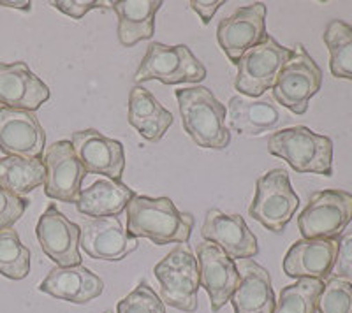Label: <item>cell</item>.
<instances>
[{"mask_svg":"<svg viewBox=\"0 0 352 313\" xmlns=\"http://www.w3.org/2000/svg\"><path fill=\"white\" fill-rule=\"evenodd\" d=\"M127 233L157 246L185 245L194 227L190 213L180 211L169 197L136 196L127 206Z\"/></svg>","mask_w":352,"mask_h":313,"instance_id":"obj_1","label":"cell"},{"mask_svg":"<svg viewBox=\"0 0 352 313\" xmlns=\"http://www.w3.org/2000/svg\"><path fill=\"white\" fill-rule=\"evenodd\" d=\"M180 106L185 132L201 148L224 150L231 143V132L226 127V106L206 86H192L175 92Z\"/></svg>","mask_w":352,"mask_h":313,"instance_id":"obj_2","label":"cell"},{"mask_svg":"<svg viewBox=\"0 0 352 313\" xmlns=\"http://www.w3.org/2000/svg\"><path fill=\"white\" fill-rule=\"evenodd\" d=\"M268 152L287 162L296 173L333 174V141L303 125L272 134Z\"/></svg>","mask_w":352,"mask_h":313,"instance_id":"obj_3","label":"cell"},{"mask_svg":"<svg viewBox=\"0 0 352 313\" xmlns=\"http://www.w3.org/2000/svg\"><path fill=\"white\" fill-rule=\"evenodd\" d=\"M160 283V299L185 313L197 310L199 266L187 245H178L153 269Z\"/></svg>","mask_w":352,"mask_h":313,"instance_id":"obj_4","label":"cell"},{"mask_svg":"<svg viewBox=\"0 0 352 313\" xmlns=\"http://www.w3.org/2000/svg\"><path fill=\"white\" fill-rule=\"evenodd\" d=\"M300 208L296 196L285 169H273L257 178L256 197L248 208L250 217L272 233H282Z\"/></svg>","mask_w":352,"mask_h":313,"instance_id":"obj_5","label":"cell"},{"mask_svg":"<svg viewBox=\"0 0 352 313\" xmlns=\"http://www.w3.org/2000/svg\"><path fill=\"white\" fill-rule=\"evenodd\" d=\"M206 78V67L185 45L168 46L152 43L144 53L134 81L138 84L157 80L164 84L199 83Z\"/></svg>","mask_w":352,"mask_h":313,"instance_id":"obj_6","label":"cell"},{"mask_svg":"<svg viewBox=\"0 0 352 313\" xmlns=\"http://www.w3.org/2000/svg\"><path fill=\"white\" fill-rule=\"evenodd\" d=\"M352 220V194L345 190H320L310 196L298 217L305 240H338Z\"/></svg>","mask_w":352,"mask_h":313,"instance_id":"obj_7","label":"cell"},{"mask_svg":"<svg viewBox=\"0 0 352 313\" xmlns=\"http://www.w3.org/2000/svg\"><path fill=\"white\" fill-rule=\"evenodd\" d=\"M292 49L276 43L275 37L266 36L261 45L243 53L238 65L234 89L247 97H261L266 90L273 89L276 78L291 60Z\"/></svg>","mask_w":352,"mask_h":313,"instance_id":"obj_8","label":"cell"},{"mask_svg":"<svg viewBox=\"0 0 352 313\" xmlns=\"http://www.w3.org/2000/svg\"><path fill=\"white\" fill-rule=\"evenodd\" d=\"M322 86V71L308 55L303 45L292 49L291 60L284 65L273 86V99L294 115H305L308 102Z\"/></svg>","mask_w":352,"mask_h":313,"instance_id":"obj_9","label":"cell"},{"mask_svg":"<svg viewBox=\"0 0 352 313\" xmlns=\"http://www.w3.org/2000/svg\"><path fill=\"white\" fill-rule=\"evenodd\" d=\"M43 164L46 167V196L55 201L78 205L87 171L72 148L71 141H56L48 146L43 156Z\"/></svg>","mask_w":352,"mask_h":313,"instance_id":"obj_10","label":"cell"},{"mask_svg":"<svg viewBox=\"0 0 352 313\" xmlns=\"http://www.w3.org/2000/svg\"><path fill=\"white\" fill-rule=\"evenodd\" d=\"M266 36V5L263 2L238 8L234 14L220 20L217 27V40L232 64H236L248 49L261 45Z\"/></svg>","mask_w":352,"mask_h":313,"instance_id":"obj_11","label":"cell"},{"mask_svg":"<svg viewBox=\"0 0 352 313\" xmlns=\"http://www.w3.org/2000/svg\"><path fill=\"white\" fill-rule=\"evenodd\" d=\"M199 266V286L206 290L212 312L219 313L231 301L240 283V271L231 257L220 246L210 241L199 243L196 248Z\"/></svg>","mask_w":352,"mask_h":313,"instance_id":"obj_12","label":"cell"},{"mask_svg":"<svg viewBox=\"0 0 352 313\" xmlns=\"http://www.w3.org/2000/svg\"><path fill=\"white\" fill-rule=\"evenodd\" d=\"M37 240L43 252L62 268L81 264L80 225L69 220L55 205H50L41 215L36 227Z\"/></svg>","mask_w":352,"mask_h":313,"instance_id":"obj_13","label":"cell"},{"mask_svg":"<svg viewBox=\"0 0 352 313\" xmlns=\"http://www.w3.org/2000/svg\"><path fill=\"white\" fill-rule=\"evenodd\" d=\"M46 132L36 113L0 106V152L6 156L41 159Z\"/></svg>","mask_w":352,"mask_h":313,"instance_id":"obj_14","label":"cell"},{"mask_svg":"<svg viewBox=\"0 0 352 313\" xmlns=\"http://www.w3.org/2000/svg\"><path fill=\"white\" fill-rule=\"evenodd\" d=\"M81 248L97 261L118 262L136 252L138 237L131 236L118 217L92 218L81 225Z\"/></svg>","mask_w":352,"mask_h":313,"instance_id":"obj_15","label":"cell"},{"mask_svg":"<svg viewBox=\"0 0 352 313\" xmlns=\"http://www.w3.org/2000/svg\"><path fill=\"white\" fill-rule=\"evenodd\" d=\"M201 234L204 240L224 250L232 261L252 259L259 253L256 234L248 229L247 222L238 213L228 215L217 208L208 209Z\"/></svg>","mask_w":352,"mask_h":313,"instance_id":"obj_16","label":"cell"},{"mask_svg":"<svg viewBox=\"0 0 352 313\" xmlns=\"http://www.w3.org/2000/svg\"><path fill=\"white\" fill-rule=\"evenodd\" d=\"M71 143L87 174L120 180L125 169V152L120 141L109 139L96 129H87L72 134Z\"/></svg>","mask_w":352,"mask_h":313,"instance_id":"obj_17","label":"cell"},{"mask_svg":"<svg viewBox=\"0 0 352 313\" xmlns=\"http://www.w3.org/2000/svg\"><path fill=\"white\" fill-rule=\"evenodd\" d=\"M52 92L25 62L0 64V104L11 109L37 111Z\"/></svg>","mask_w":352,"mask_h":313,"instance_id":"obj_18","label":"cell"},{"mask_svg":"<svg viewBox=\"0 0 352 313\" xmlns=\"http://www.w3.org/2000/svg\"><path fill=\"white\" fill-rule=\"evenodd\" d=\"M338 240H300L287 250L284 273L291 278H314L324 281L335 268Z\"/></svg>","mask_w":352,"mask_h":313,"instance_id":"obj_19","label":"cell"},{"mask_svg":"<svg viewBox=\"0 0 352 313\" xmlns=\"http://www.w3.org/2000/svg\"><path fill=\"white\" fill-rule=\"evenodd\" d=\"M39 290L62 301L85 305L104 292V281L83 264L72 268L56 266L41 281Z\"/></svg>","mask_w":352,"mask_h":313,"instance_id":"obj_20","label":"cell"},{"mask_svg":"<svg viewBox=\"0 0 352 313\" xmlns=\"http://www.w3.org/2000/svg\"><path fill=\"white\" fill-rule=\"evenodd\" d=\"M240 283L232 294L234 313H275V292L268 269L252 259L240 261Z\"/></svg>","mask_w":352,"mask_h":313,"instance_id":"obj_21","label":"cell"},{"mask_svg":"<svg viewBox=\"0 0 352 313\" xmlns=\"http://www.w3.org/2000/svg\"><path fill=\"white\" fill-rule=\"evenodd\" d=\"M228 109L231 129L241 136H261L287 121V115L270 97L259 101H250L241 95L231 97Z\"/></svg>","mask_w":352,"mask_h":313,"instance_id":"obj_22","label":"cell"},{"mask_svg":"<svg viewBox=\"0 0 352 313\" xmlns=\"http://www.w3.org/2000/svg\"><path fill=\"white\" fill-rule=\"evenodd\" d=\"M160 0H116L111 2L118 16V40L124 48L146 40L155 32V14Z\"/></svg>","mask_w":352,"mask_h":313,"instance_id":"obj_23","label":"cell"},{"mask_svg":"<svg viewBox=\"0 0 352 313\" xmlns=\"http://www.w3.org/2000/svg\"><path fill=\"white\" fill-rule=\"evenodd\" d=\"M134 197V190L129 189L120 180H97L88 189L81 190L76 206L78 211L87 217H116L127 209Z\"/></svg>","mask_w":352,"mask_h":313,"instance_id":"obj_24","label":"cell"},{"mask_svg":"<svg viewBox=\"0 0 352 313\" xmlns=\"http://www.w3.org/2000/svg\"><path fill=\"white\" fill-rule=\"evenodd\" d=\"M129 124L150 143L164 137L173 124V115L143 86L129 93Z\"/></svg>","mask_w":352,"mask_h":313,"instance_id":"obj_25","label":"cell"},{"mask_svg":"<svg viewBox=\"0 0 352 313\" xmlns=\"http://www.w3.org/2000/svg\"><path fill=\"white\" fill-rule=\"evenodd\" d=\"M46 167L43 159L0 156V187L23 197L44 185Z\"/></svg>","mask_w":352,"mask_h":313,"instance_id":"obj_26","label":"cell"},{"mask_svg":"<svg viewBox=\"0 0 352 313\" xmlns=\"http://www.w3.org/2000/svg\"><path fill=\"white\" fill-rule=\"evenodd\" d=\"M322 39L328 46L329 71L333 76L352 81V25L342 20H331Z\"/></svg>","mask_w":352,"mask_h":313,"instance_id":"obj_27","label":"cell"},{"mask_svg":"<svg viewBox=\"0 0 352 313\" xmlns=\"http://www.w3.org/2000/svg\"><path fill=\"white\" fill-rule=\"evenodd\" d=\"M322 289H324V281L301 278L296 283L280 290L275 313H317V303Z\"/></svg>","mask_w":352,"mask_h":313,"instance_id":"obj_28","label":"cell"},{"mask_svg":"<svg viewBox=\"0 0 352 313\" xmlns=\"http://www.w3.org/2000/svg\"><path fill=\"white\" fill-rule=\"evenodd\" d=\"M30 273V250L21 243L12 227L0 231V275L9 280H23Z\"/></svg>","mask_w":352,"mask_h":313,"instance_id":"obj_29","label":"cell"},{"mask_svg":"<svg viewBox=\"0 0 352 313\" xmlns=\"http://www.w3.org/2000/svg\"><path fill=\"white\" fill-rule=\"evenodd\" d=\"M319 313H352V286L347 280L331 277L324 283V289L317 303Z\"/></svg>","mask_w":352,"mask_h":313,"instance_id":"obj_30","label":"cell"},{"mask_svg":"<svg viewBox=\"0 0 352 313\" xmlns=\"http://www.w3.org/2000/svg\"><path fill=\"white\" fill-rule=\"evenodd\" d=\"M116 313H166V306L155 290L143 280L131 294L118 301Z\"/></svg>","mask_w":352,"mask_h":313,"instance_id":"obj_31","label":"cell"},{"mask_svg":"<svg viewBox=\"0 0 352 313\" xmlns=\"http://www.w3.org/2000/svg\"><path fill=\"white\" fill-rule=\"evenodd\" d=\"M28 208L27 197H20L0 187V231L16 224Z\"/></svg>","mask_w":352,"mask_h":313,"instance_id":"obj_32","label":"cell"},{"mask_svg":"<svg viewBox=\"0 0 352 313\" xmlns=\"http://www.w3.org/2000/svg\"><path fill=\"white\" fill-rule=\"evenodd\" d=\"M50 5L64 12L65 16L72 18V20H81L88 11H94V9L111 8V4L108 2H94V0H81V2L80 0H55V2H50Z\"/></svg>","mask_w":352,"mask_h":313,"instance_id":"obj_33","label":"cell"},{"mask_svg":"<svg viewBox=\"0 0 352 313\" xmlns=\"http://www.w3.org/2000/svg\"><path fill=\"white\" fill-rule=\"evenodd\" d=\"M352 269V233L342 237L338 243V255L335 262V277L344 278Z\"/></svg>","mask_w":352,"mask_h":313,"instance_id":"obj_34","label":"cell"},{"mask_svg":"<svg viewBox=\"0 0 352 313\" xmlns=\"http://www.w3.org/2000/svg\"><path fill=\"white\" fill-rule=\"evenodd\" d=\"M224 4L226 2H220V0H213V2H201V0H192V2H190V8H192L194 11L199 14L201 21H203L204 25H208L210 20L213 18V14L219 11L220 5H224Z\"/></svg>","mask_w":352,"mask_h":313,"instance_id":"obj_35","label":"cell"},{"mask_svg":"<svg viewBox=\"0 0 352 313\" xmlns=\"http://www.w3.org/2000/svg\"><path fill=\"white\" fill-rule=\"evenodd\" d=\"M0 5L11 9H20V11H30L32 9V2H8V0H2Z\"/></svg>","mask_w":352,"mask_h":313,"instance_id":"obj_36","label":"cell"},{"mask_svg":"<svg viewBox=\"0 0 352 313\" xmlns=\"http://www.w3.org/2000/svg\"><path fill=\"white\" fill-rule=\"evenodd\" d=\"M338 278H340V277H338ZM344 280H347L349 283H351V286H352V269H351V271H349L347 275H345V277H344Z\"/></svg>","mask_w":352,"mask_h":313,"instance_id":"obj_37","label":"cell"},{"mask_svg":"<svg viewBox=\"0 0 352 313\" xmlns=\"http://www.w3.org/2000/svg\"><path fill=\"white\" fill-rule=\"evenodd\" d=\"M102 313H111V312H102Z\"/></svg>","mask_w":352,"mask_h":313,"instance_id":"obj_38","label":"cell"}]
</instances>
